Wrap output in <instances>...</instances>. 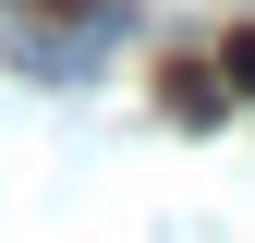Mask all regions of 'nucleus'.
<instances>
[{
    "mask_svg": "<svg viewBox=\"0 0 255 243\" xmlns=\"http://www.w3.org/2000/svg\"><path fill=\"white\" fill-rule=\"evenodd\" d=\"M231 73H243V85H255V37H231Z\"/></svg>",
    "mask_w": 255,
    "mask_h": 243,
    "instance_id": "1",
    "label": "nucleus"
},
{
    "mask_svg": "<svg viewBox=\"0 0 255 243\" xmlns=\"http://www.w3.org/2000/svg\"><path fill=\"white\" fill-rule=\"evenodd\" d=\"M24 12H61V0H24ZM85 12H122V0H85Z\"/></svg>",
    "mask_w": 255,
    "mask_h": 243,
    "instance_id": "2",
    "label": "nucleus"
}]
</instances>
